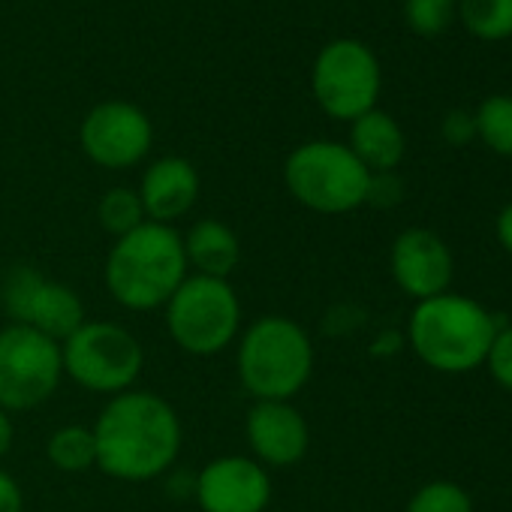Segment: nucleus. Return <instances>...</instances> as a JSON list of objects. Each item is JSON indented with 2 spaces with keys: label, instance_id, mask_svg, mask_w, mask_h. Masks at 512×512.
Returning <instances> with one entry per match:
<instances>
[{
  "label": "nucleus",
  "instance_id": "obj_1",
  "mask_svg": "<svg viewBox=\"0 0 512 512\" xmlns=\"http://www.w3.org/2000/svg\"><path fill=\"white\" fill-rule=\"evenodd\" d=\"M97 467L118 482H151L178 461L184 428L175 407L148 389H127L91 425Z\"/></svg>",
  "mask_w": 512,
  "mask_h": 512
},
{
  "label": "nucleus",
  "instance_id": "obj_2",
  "mask_svg": "<svg viewBox=\"0 0 512 512\" xmlns=\"http://www.w3.org/2000/svg\"><path fill=\"white\" fill-rule=\"evenodd\" d=\"M187 275L181 232L151 220L115 238L103 269L109 296L136 314L166 308Z\"/></svg>",
  "mask_w": 512,
  "mask_h": 512
},
{
  "label": "nucleus",
  "instance_id": "obj_3",
  "mask_svg": "<svg viewBox=\"0 0 512 512\" xmlns=\"http://www.w3.org/2000/svg\"><path fill=\"white\" fill-rule=\"evenodd\" d=\"M311 335L284 314L256 317L235 341V374L253 401H293L314 374Z\"/></svg>",
  "mask_w": 512,
  "mask_h": 512
},
{
  "label": "nucleus",
  "instance_id": "obj_4",
  "mask_svg": "<svg viewBox=\"0 0 512 512\" xmlns=\"http://www.w3.org/2000/svg\"><path fill=\"white\" fill-rule=\"evenodd\" d=\"M494 335V317L479 302L455 293L416 302L407 323L413 353L440 374H467L485 365Z\"/></svg>",
  "mask_w": 512,
  "mask_h": 512
},
{
  "label": "nucleus",
  "instance_id": "obj_5",
  "mask_svg": "<svg viewBox=\"0 0 512 512\" xmlns=\"http://www.w3.org/2000/svg\"><path fill=\"white\" fill-rule=\"evenodd\" d=\"M290 196L317 214H350L368 202L371 172L356 154L332 139H314L290 151L284 163Z\"/></svg>",
  "mask_w": 512,
  "mask_h": 512
},
{
  "label": "nucleus",
  "instance_id": "obj_6",
  "mask_svg": "<svg viewBox=\"0 0 512 512\" xmlns=\"http://www.w3.org/2000/svg\"><path fill=\"white\" fill-rule=\"evenodd\" d=\"M172 344L190 356H217L241 335V302L229 281L187 275L163 308Z\"/></svg>",
  "mask_w": 512,
  "mask_h": 512
},
{
  "label": "nucleus",
  "instance_id": "obj_7",
  "mask_svg": "<svg viewBox=\"0 0 512 512\" xmlns=\"http://www.w3.org/2000/svg\"><path fill=\"white\" fill-rule=\"evenodd\" d=\"M64 377L82 386L91 395L115 398L127 389H136L145 350L142 341L109 320H85L67 341H61Z\"/></svg>",
  "mask_w": 512,
  "mask_h": 512
},
{
  "label": "nucleus",
  "instance_id": "obj_8",
  "mask_svg": "<svg viewBox=\"0 0 512 512\" xmlns=\"http://www.w3.org/2000/svg\"><path fill=\"white\" fill-rule=\"evenodd\" d=\"M380 61L359 40H332L320 49L311 70V91L317 106L335 121H356L377 109L380 100Z\"/></svg>",
  "mask_w": 512,
  "mask_h": 512
},
{
  "label": "nucleus",
  "instance_id": "obj_9",
  "mask_svg": "<svg viewBox=\"0 0 512 512\" xmlns=\"http://www.w3.org/2000/svg\"><path fill=\"white\" fill-rule=\"evenodd\" d=\"M64 380L61 344L28 329H0V410L25 413L46 404Z\"/></svg>",
  "mask_w": 512,
  "mask_h": 512
},
{
  "label": "nucleus",
  "instance_id": "obj_10",
  "mask_svg": "<svg viewBox=\"0 0 512 512\" xmlns=\"http://www.w3.org/2000/svg\"><path fill=\"white\" fill-rule=\"evenodd\" d=\"M0 305L16 326H28L58 344L85 323V305L79 293L61 281L46 278L34 266H16L4 278Z\"/></svg>",
  "mask_w": 512,
  "mask_h": 512
},
{
  "label": "nucleus",
  "instance_id": "obj_11",
  "mask_svg": "<svg viewBox=\"0 0 512 512\" xmlns=\"http://www.w3.org/2000/svg\"><path fill=\"white\" fill-rule=\"evenodd\" d=\"M82 151L103 169H133L154 145L151 118L127 100H106L94 106L79 127Z\"/></svg>",
  "mask_w": 512,
  "mask_h": 512
},
{
  "label": "nucleus",
  "instance_id": "obj_12",
  "mask_svg": "<svg viewBox=\"0 0 512 512\" xmlns=\"http://www.w3.org/2000/svg\"><path fill=\"white\" fill-rule=\"evenodd\" d=\"M193 497L202 512H266L272 476L250 455H220L193 479Z\"/></svg>",
  "mask_w": 512,
  "mask_h": 512
},
{
  "label": "nucleus",
  "instance_id": "obj_13",
  "mask_svg": "<svg viewBox=\"0 0 512 512\" xmlns=\"http://www.w3.org/2000/svg\"><path fill=\"white\" fill-rule=\"evenodd\" d=\"M250 458L266 470L296 467L311 449V428L293 401H253L244 416Z\"/></svg>",
  "mask_w": 512,
  "mask_h": 512
},
{
  "label": "nucleus",
  "instance_id": "obj_14",
  "mask_svg": "<svg viewBox=\"0 0 512 512\" xmlns=\"http://www.w3.org/2000/svg\"><path fill=\"white\" fill-rule=\"evenodd\" d=\"M389 269L401 293H407L416 302H425L449 293L455 263L446 241L437 232L413 226L392 241Z\"/></svg>",
  "mask_w": 512,
  "mask_h": 512
},
{
  "label": "nucleus",
  "instance_id": "obj_15",
  "mask_svg": "<svg viewBox=\"0 0 512 512\" xmlns=\"http://www.w3.org/2000/svg\"><path fill=\"white\" fill-rule=\"evenodd\" d=\"M136 193L151 223L172 226L175 220L190 214V208L196 205L199 172L184 157H160L145 169Z\"/></svg>",
  "mask_w": 512,
  "mask_h": 512
},
{
  "label": "nucleus",
  "instance_id": "obj_16",
  "mask_svg": "<svg viewBox=\"0 0 512 512\" xmlns=\"http://www.w3.org/2000/svg\"><path fill=\"white\" fill-rule=\"evenodd\" d=\"M184 260L187 272L202 275V278H220L229 281V275L241 263V241L232 226H226L217 217H202L196 220L184 235Z\"/></svg>",
  "mask_w": 512,
  "mask_h": 512
},
{
  "label": "nucleus",
  "instance_id": "obj_17",
  "mask_svg": "<svg viewBox=\"0 0 512 512\" xmlns=\"http://www.w3.org/2000/svg\"><path fill=\"white\" fill-rule=\"evenodd\" d=\"M347 148L356 154V160L371 175H380V172H392L404 160L407 142H404L401 124L389 112L371 109V112H365L362 118H356L350 124Z\"/></svg>",
  "mask_w": 512,
  "mask_h": 512
},
{
  "label": "nucleus",
  "instance_id": "obj_18",
  "mask_svg": "<svg viewBox=\"0 0 512 512\" xmlns=\"http://www.w3.org/2000/svg\"><path fill=\"white\" fill-rule=\"evenodd\" d=\"M46 458L52 467L64 473H85L97 467V443L94 431L88 425H64L49 434L46 440Z\"/></svg>",
  "mask_w": 512,
  "mask_h": 512
},
{
  "label": "nucleus",
  "instance_id": "obj_19",
  "mask_svg": "<svg viewBox=\"0 0 512 512\" xmlns=\"http://www.w3.org/2000/svg\"><path fill=\"white\" fill-rule=\"evenodd\" d=\"M461 25L485 43L512 37V0H461Z\"/></svg>",
  "mask_w": 512,
  "mask_h": 512
},
{
  "label": "nucleus",
  "instance_id": "obj_20",
  "mask_svg": "<svg viewBox=\"0 0 512 512\" xmlns=\"http://www.w3.org/2000/svg\"><path fill=\"white\" fill-rule=\"evenodd\" d=\"M476 136L500 157H512V97L494 94L473 112Z\"/></svg>",
  "mask_w": 512,
  "mask_h": 512
},
{
  "label": "nucleus",
  "instance_id": "obj_21",
  "mask_svg": "<svg viewBox=\"0 0 512 512\" xmlns=\"http://www.w3.org/2000/svg\"><path fill=\"white\" fill-rule=\"evenodd\" d=\"M97 220L109 235L121 238V235L139 229L148 217H145L142 199L133 187H109L97 202Z\"/></svg>",
  "mask_w": 512,
  "mask_h": 512
},
{
  "label": "nucleus",
  "instance_id": "obj_22",
  "mask_svg": "<svg viewBox=\"0 0 512 512\" xmlns=\"http://www.w3.org/2000/svg\"><path fill=\"white\" fill-rule=\"evenodd\" d=\"M404 512H473V500L458 482L434 479L410 497Z\"/></svg>",
  "mask_w": 512,
  "mask_h": 512
},
{
  "label": "nucleus",
  "instance_id": "obj_23",
  "mask_svg": "<svg viewBox=\"0 0 512 512\" xmlns=\"http://www.w3.org/2000/svg\"><path fill=\"white\" fill-rule=\"evenodd\" d=\"M455 16V0H407L404 19L413 34L419 37H437L449 28Z\"/></svg>",
  "mask_w": 512,
  "mask_h": 512
},
{
  "label": "nucleus",
  "instance_id": "obj_24",
  "mask_svg": "<svg viewBox=\"0 0 512 512\" xmlns=\"http://www.w3.org/2000/svg\"><path fill=\"white\" fill-rule=\"evenodd\" d=\"M485 368L503 389L512 392V326L497 329V335L488 347V356H485Z\"/></svg>",
  "mask_w": 512,
  "mask_h": 512
},
{
  "label": "nucleus",
  "instance_id": "obj_25",
  "mask_svg": "<svg viewBox=\"0 0 512 512\" xmlns=\"http://www.w3.org/2000/svg\"><path fill=\"white\" fill-rule=\"evenodd\" d=\"M473 136H476V121H473L470 112L455 109V112H449V115L443 118V139H446L449 145H467Z\"/></svg>",
  "mask_w": 512,
  "mask_h": 512
},
{
  "label": "nucleus",
  "instance_id": "obj_26",
  "mask_svg": "<svg viewBox=\"0 0 512 512\" xmlns=\"http://www.w3.org/2000/svg\"><path fill=\"white\" fill-rule=\"evenodd\" d=\"M0 512H25V491L4 467H0Z\"/></svg>",
  "mask_w": 512,
  "mask_h": 512
},
{
  "label": "nucleus",
  "instance_id": "obj_27",
  "mask_svg": "<svg viewBox=\"0 0 512 512\" xmlns=\"http://www.w3.org/2000/svg\"><path fill=\"white\" fill-rule=\"evenodd\" d=\"M497 241L512 253V202H506L497 214Z\"/></svg>",
  "mask_w": 512,
  "mask_h": 512
},
{
  "label": "nucleus",
  "instance_id": "obj_28",
  "mask_svg": "<svg viewBox=\"0 0 512 512\" xmlns=\"http://www.w3.org/2000/svg\"><path fill=\"white\" fill-rule=\"evenodd\" d=\"M13 437H16V428H13V419L7 410H0V461L7 458V452L13 449Z\"/></svg>",
  "mask_w": 512,
  "mask_h": 512
}]
</instances>
